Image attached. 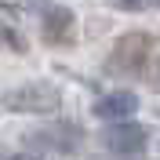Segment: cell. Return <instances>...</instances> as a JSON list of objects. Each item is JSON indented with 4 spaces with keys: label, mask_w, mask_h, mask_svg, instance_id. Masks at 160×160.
<instances>
[{
    "label": "cell",
    "mask_w": 160,
    "mask_h": 160,
    "mask_svg": "<svg viewBox=\"0 0 160 160\" xmlns=\"http://www.w3.org/2000/svg\"><path fill=\"white\" fill-rule=\"evenodd\" d=\"M4 109H15V113H55L58 109V88H51V84L11 88L4 95Z\"/></svg>",
    "instance_id": "2"
},
{
    "label": "cell",
    "mask_w": 160,
    "mask_h": 160,
    "mask_svg": "<svg viewBox=\"0 0 160 160\" xmlns=\"http://www.w3.org/2000/svg\"><path fill=\"white\" fill-rule=\"evenodd\" d=\"M73 29H77V18H73L69 8H51L44 15V22H40V37L48 44H69Z\"/></svg>",
    "instance_id": "4"
},
{
    "label": "cell",
    "mask_w": 160,
    "mask_h": 160,
    "mask_svg": "<svg viewBox=\"0 0 160 160\" xmlns=\"http://www.w3.org/2000/svg\"><path fill=\"white\" fill-rule=\"evenodd\" d=\"M109 73L157 84V77H160L157 40L146 37V33H128V37H120L117 48H113V55H109Z\"/></svg>",
    "instance_id": "1"
},
{
    "label": "cell",
    "mask_w": 160,
    "mask_h": 160,
    "mask_svg": "<svg viewBox=\"0 0 160 160\" xmlns=\"http://www.w3.org/2000/svg\"><path fill=\"white\" fill-rule=\"evenodd\" d=\"M0 160H40V157H29V153H11V157H0Z\"/></svg>",
    "instance_id": "8"
},
{
    "label": "cell",
    "mask_w": 160,
    "mask_h": 160,
    "mask_svg": "<svg viewBox=\"0 0 160 160\" xmlns=\"http://www.w3.org/2000/svg\"><path fill=\"white\" fill-rule=\"evenodd\" d=\"M113 4H120V8H146L149 0H113Z\"/></svg>",
    "instance_id": "7"
},
{
    "label": "cell",
    "mask_w": 160,
    "mask_h": 160,
    "mask_svg": "<svg viewBox=\"0 0 160 160\" xmlns=\"http://www.w3.org/2000/svg\"><path fill=\"white\" fill-rule=\"evenodd\" d=\"M0 44H11L15 51H26V44H22V37H18V33H11L8 26H0Z\"/></svg>",
    "instance_id": "6"
},
{
    "label": "cell",
    "mask_w": 160,
    "mask_h": 160,
    "mask_svg": "<svg viewBox=\"0 0 160 160\" xmlns=\"http://www.w3.org/2000/svg\"><path fill=\"white\" fill-rule=\"evenodd\" d=\"M102 142H106V149L109 153H120V157H135V153L146 149V128L142 124H131V120H117L106 135H102Z\"/></svg>",
    "instance_id": "3"
},
{
    "label": "cell",
    "mask_w": 160,
    "mask_h": 160,
    "mask_svg": "<svg viewBox=\"0 0 160 160\" xmlns=\"http://www.w3.org/2000/svg\"><path fill=\"white\" fill-rule=\"evenodd\" d=\"M135 109H138V98H135L131 91H113V95H106V98L95 102V117H98V120H109V124L128 120Z\"/></svg>",
    "instance_id": "5"
}]
</instances>
